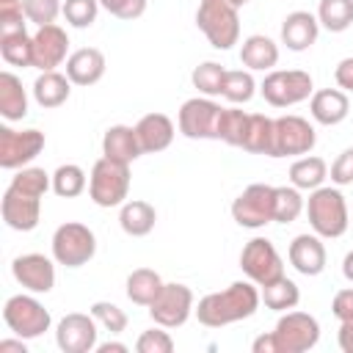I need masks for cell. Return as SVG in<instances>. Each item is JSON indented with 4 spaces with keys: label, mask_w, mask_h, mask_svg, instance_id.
<instances>
[{
    "label": "cell",
    "mask_w": 353,
    "mask_h": 353,
    "mask_svg": "<svg viewBox=\"0 0 353 353\" xmlns=\"http://www.w3.org/2000/svg\"><path fill=\"white\" fill-rule=\"evenodd\" d=\"M259 301H262L259 290L251 279L248 281H232L226 290L204 295L196 306V317L207 328H223L229 323L248 320L251 314H256Z\"/></svg>",
    "instance_id": "obj_1"
},
{
    "label": "cell",
    "mask_w": 353,
    "mask_h": 353,
    "mask_svg": "<svg viewBox=\"0 0 353 353\" xmlns=\"http://www.w3.org/2000/svg\"><path fill=\"white\" fill-rule=\"evenodd\" d=\"M306 218H309V226L314 229V234L320 237H342L347 232V223H350V212H347V201L342 196L339 188H314L309 190V199H306Z\"/></svg>",
    "instance_id": "obj_2"
},
{
    "label": "cell",
    "mask_w": 353,
    "mask_h": 353,
    "mask_svg": "<svg viewBox=\"0 0 353 353\" xmlns=\"http://www.w3.org/2000/svg\"><path fill=\"white\" fill-rule=\"evenodd\" d=\"M240 8L226 0H199L196 25L215 50H232L240 39Z\"/></svg>",
    "instance_id": "obj_3"
},
{
    "label": "cell",
    "mask_w": 353,
    "mask_h": 353,
    "mask_svg": "<svg viewBox=\"0 0 353 353\" xmlns=\"http://www.w3.org/2000/svg\"><path fill=\"white\" fill-rule=\"evenodd\" d=\"M130 193V165L116 163L110 157H99L91 165L88 196L97 207H121Z\"/></svg>",
    "instance_id": "obj_4"
},
{
    "label": "cell",
    "mask_w": 353,
    "mask_h": 353,
    "mask_svg": "<svg viewBox=\"0 0 353 353\" xmlns=\"http://www.w3.org/2000/svg\"><path fill=\"white\" fill-rule=\"evenodd\" d=\"M259 94L273 108H290L314 94L312 74L303 69H270L259 85Z\"/></svg>",
    "instance_id": "obj_5"
},
{
    "label": "cell",
    "mask_w": 353,
    "mask_h": 353,
    "mask_svg": "<svg viewBox=\"0 0 353 353\" xmlns=\"http://www.w3.org/2000/svg\"><path fill=\"white\" fill-rule=\"evenodd\" d=\"M97 254V237L85 223L66 221L52 232V259L63 268H80Z\"/></svg>",
    "instance_id": "obj_6"
},
{
    "label": "cell",
    "mask_w": 353,
    "mask_h": 353,
    "mask_svg": "<svg viewBox=\"0 0 353 353\" xmlns=\"http://www.w3.org/2000/svg\"><path fill=\"white\" fill-rule=\"evenodd\" d=\"M270 334L276 353H306L320 339V323L306 312H284Z\"/></svg>",
    "instance_id": "obj_7"
},
{
    "label": "cell",
    "mask_w": 353,
    "mask_h": 353,
    "mask_svg": "<svg viewBox=\"0 0 353 353\" xmlns=\"http://www.w3.org/2000/svg\"><path fill=\"white\" fill-rule=\"evenodd\" d=\"M3 320L22 339L41 336L44 331H50V323H52L44 303H39L33 295H11L3 306Z\"/></svg>",
    "instance_id": "obj_8"
},
{
    "label": "cell",
    "mask_w": 353,
    "mask_h": 353,
    "mask_svg": "<svg viewBox=\"0 0 353 353\" xmlns=\"http://www.w3.org/2000/svg\"><path fill=\"white\" fill-rule=\"evenodd\" d=\"M240 268H243V273L256 287H265V284L276 281L279 276H284V262H281L276 245L268 237H251L243 245V251H240Z\"/></svg>",
    "instance_id": "obj_9"
},
{
    "label": "cell",
    "mask_w": 353,
    "mask_h": 353,
    "mask_svg": "<svg viewBox=\"0 0 353 353\" xmlns=\"http://www.w3.org/2000/svg\"><path fill=\"white\" fill-rule=\"evenodd\" d=\"M193 312H196V306H193V290L188 284H179V281L163 284L160 295L149 306V317L154 320V325H163V328H179V325H185Z\"/></svg>",
    "instance_id": "obj_10"
},
{
    "label": "cell",
    "mask_w": 353,
    "mask_h": 353,
    "mask_svg": "<svg viewBox=\"0 0 353 353\" xmlns=\"http://www.w3.org/2000/svg\"><path fill=\"white\" fill-rule=\"evenodd\" d=\"M273 196H276L273 185H262V182L248 185L232 201L234 223L243 226V229H262V226H268L273 221Z\"/></svg>",
    "instance_id": "obj_11"
},
{
    "label": "cell",
    "mask_w": 353,
    "mask_h": 353,
    "mask_svg": "<svg viewBox=\"0 0 353 353\" xmlns=\"http://www.w3.org/2000/svg\"><path fill=\"white\" fill-rule=\"evenodd\" d=\"M314 127L303 116H279L273 119V157L309 154L314 149Z\"/></svg>",
    "instance_id": "obj_12"
},
{
    "label": "cell",
    "mask_w": 353,
    "mask_h": 353,
    "mask_svg": "<svg viewBox=\"0 0 353 353\" xmlns=\"http://www.w3.org/2000/svg\"><path fill=\"white\" fill-rule=\"evenodd\" d=\"M221 105L212 102L210 97H193L182 102L176 124L185 138H215L218 141V119H221Z\"/></svg>",
    "instance_id": "obj_13"
},
{
    "label": "cell",
    "mask_w": 353,
    "mask_h": 353,
    "mask_svg": "<svg viewBox=\"0 0 353 353\" xmlns=\"http://www.w3.org/2000/svg\"><path fill=\"white\" fill-rule=\"evenodd\" d=\"M44 149L41 130H11L0 127V165L3 168H25Z\"/></svg>",
    "instance_id": "obj_14"
},
{
    "label": "cell",
    "mask_w": 353,
    "mask_h": 353,
    "mask_svg": "<svg viewBox=\"0 0 353 353\" xmlns=\"http://www.w3.org/2000/svg\"><path fill=\"white\" fill-rule=\"evenodd\" d=\"M97 320L94 314H83V312H72L66 314L58 328H55V342L63 353H91L97 350Z\"/></svg>",
    "instance_id": "obj_15"
},
{
    "label": "cell",
    "mask_w": 353,
    "mask_h": 353,
    "mask_svg": "<svg viewBox=\"0 0 353 353\" xmlns=\"http://www.w3.org/2000/svg\"><path fill=\"white\" fill-rule=\"evenodd\" d=\"M0 212H3V221L8 229L14 232H30L39 226V218H41V199L39 196H30L14 185L6 188L3 193V201H0Z\"/></svg>",
    "instance_id": "obj_16"
},
{
    "label": "cell",
    "mask_w": 353,
    "mask_h": 353,
    "mask_svg": "<svg viewBox=\"0 0 353 353\" xmlns=\"http://www.w3.org/2000/svg\"><path fill=\"white\" fill-rule=\"evenodd\" d=\"M69 36L61 25H44L33 33V66L41 72H52L69 55Z\"/></svg>",
    "instance_id": "obj_17"
},
{
    "label": "cell",
    "mask_w": 353,
    "mask_h": 353,
    "mask_svg": "<svg viewBox=\"0 0 353 353\" xmlns=\"http://www.w3.org/2000/svg\"><path fill=\"white\" fill-rule=\"evenodd\" d=\"M14 279L30 292H50L55 287V265L44 254H22L11 262Z\"/></svg>",
    "instance_id": "obj_18"
},
{
    "label": "cell",
    "mask_w": 353,
    "mask_h": 353,
    "mask_svg": "<svg viewBox=\"0 0 353 353\" xmlns=\"http://www.w3.org/2000/svg\"><path fill=\"white\" fill-rule=\"evenodd\" d=\"M290 265L301 273V276H320L325 270V245L320 234H298L290 243Z\"/></svg>",
    "instance_id": "obj_19"
},
{
    "label": "cell",
    "mask_w": 353,
    "mask_h": 353,
    "mask_svg": "<svg viewBox=\"0 0 353 353\" xmlns=\"http://www.w3.org/2000/svg\"><path fill=\"white\" fill-rule=\"evenodd\" d=\"M317 33H320L317 14H309V11H292L281 22V44L292 52L309 50L317 41Z\"/></svg>",
    "instance_id": "obj_20"
},
{
    "label": "cell",
    "mask_w": 353,
    "mask_h": 353,
    "mask_svg": "<svg viewBox=\"0 0 353 353\" xmlns=\"http://www.w3.org/2000/svg\"><path fill=\"white\" fill-rule=\"evenodd\" d=\"M309 110H312V119L323 127H334L339 121L347 119L350 113V99L345 91L339 88H320L312 94L309 99Z\"/></svg>",
    "instance_id": "obj_21"
},
{
    "label": "cell",
    "mask_w": 353,
    "mask_h": 353,
    "mask_svg": "<svg viewBox=\"0 0 353 353\" xmlns=\"http://www.w3.org/2000/svg\"><path fill=\"white\" fill-rule=\"evenodd\" d=\"M105 74V55L97 47H80L66 58V77L74 85H94Z\"/></svg>",
    "instance_id": "obj_22"
},
{
    "label": "cell",
    "mask_w": 353,
    "mask_h": 353,
    "mask_svg": "<svg viewBox=\"0 0 353 353\" xmlns=\"http://www.w3.org/2000/svg\"><path fill=\"white\" fill-rule=\"evenodd\" d=\"M135 132H138V143H141L143 154H154V152H163L171 146L174 121L165 113H146L135 124Z\"/></svg>",
    "instance_id": "obj_23"
},
{
    "label": "cell",
    "mask_w": 353,
    "mask_h": 353,
    "mask_svg": "<svg viewBox=\"0 0 353 353\" xmlns=\"http://www.w3.org/2000/svg\"><path fill=\"white\" fill-rule=\"evenodd\" d=\"M102 154L116 160V163H132L143 154L141 143H138V132L135 127H127V124H113L105 130L102 135Z\"/></svg>",
    "instance_id": "obj_24"
},
{
    "label": "cell",
    "mask_w": 353,
    "mask_h": 353,
    "mask_svg": "<svg viewBox=\"0 0 353 353\" xmlns=\"http://www.w3.org/2000/svg\"><path fill=\"white\" fill-rule=\"evenodd\" d=\"M240 61L243 66H248L251 72H270L279 63V44L270 36L254 33L243 41L240 47Z\"/></svg>",
    "instance_id": "obj_25"
},
{
    "label": "cell",
    "mask_w": 353,
    "mask_h": 353,
    "mask_svg": "<svg viewBox=\"0 0 353 353\" xmlns=\"http://www.w3.org/2000/svg\"><path fill=\"white\" fill-rule=\"evenodd\" d=\"M0 116L6 121H22L28 116V94L11 72H0Z\"/></svg>",
    "instance_id": "obj_26"
},
{
    "label": "cell",
    "mask_w": 353,
    "mask_h": 353,
    "mask_svg": "<svg viewBox=\"0 0 353 353\" xmlns=\"http://www.w3.org/2000/svg\"><path fill=\"white\" fill-rule=\"evenodd\" d=\"M72 94V80L61 72H41L33 83V99L41 108H61Z\"/></svg>",
    "instance_id": "obj_27"
},
{
    "label": "cell",
    "mask_w": 353,
    "mask_h": 353,
    "mask_svg": "<svg viewBox=\"0 0 353 353\" xmlns=\"http://www.w3.org/2000/svg\"><path fill=\"white\" fill-rule=\"evenodd\" d=\"M154 221H157V212H154V207L149 201L132 199V201H124L121 204L119 226L124 229V234H130V237H146L154 229Z\"/></svg>",
    "instance_id": "obj_28"
},
{
    "label": "cell",
    "mask_w": 353,
    "mask_h": 353,
    "mask_svg": "<svg viewBox=\"0 0 353 353\" xmlns=\"http://www.w3.org/2000/svg\"><path fill=\"white\" fill-rule=\"evenodd\" d=\"M163 279H160V273L157 270H152V268H138V270H132L130 276H127V298L135 303V306H152V301L160 295V290H163Z\"/></svg>",
    "instance_id": "obj_29"
},
{
    "label": "cell",
    "mask_w": 353,
    "mask_h": 353,
    "mask_svg": "<svg viewBox=\"0 0 353 353\" xmlns=\"http://www.w3.org/2000/svg\"><path fill=\"white\" fill-rule=\"evenodd\" d=\"M328 176V165L323 157H314V154H306V157H298L292 165H290V182L298 188V190H314L325 182Z\"/></svg>",
    "instance_id": "obj_30"
},
{
    "label": "cell",
    "mask_w": 353,
    "mask_h": 353,
    "mask_svg": "<svg viewBox=\"0 0 353 353\" xmlns=\"http://www.w3.org/2000/svg\"><path fill=\"white\" fill-rule=\"evenodd\" d=\"M259 298H262V303H265L268 309H273V312H290V309L298 306L301 290H298V284H295L292 279L279 276L276 281H270V284L262 287Z\"/></svg>",
    "instance_id": "obj_31"
},
{
    "label": "cell",
    "mask_w": 353,
    "mask_h": 353,
    "mask_svg": "<svg viewBox=\"0 0 353 353\" xmlns=\"http://www.w3.org/2000/svg\"><path fill=\"white\" fill-rule=\"evenodd\" d=\"M243 149L251 152V154H268V157H273V119L270 116L251 113Z\"/></svg>",
    "instance_id": "obj_32"
},
{
    "label": "cell",
    "mask_w": 353,
    "mask_h": 353,
    "mask_svg": "<svg viewBox=\"0 0 353 353\" xmlns=\"http://www.w3.org/2000/svg\"><path fill=\"white\" fill-rule=\"evenodd\" d=\"M0 55L8 66H33V36L28 30L0 36Z\"/></svg>",
    "instance_id": "obj_33"
},
{
    "label": "cell",
    "mask_w": 353,
    "mask_h": 353,
    "mask_svg": "<svg viewBox=\"0 0 353 353\" xmlns=\"http://www.w3.org/2000/svg\"><path fill=\"white\" fill-rule=\"evenodd\" d=\"M254 94H256V83L248 69H226L223 85H221L223 99H229L232 105H245V102H251Z\"/></svg>",
    "instance_id": "obj_34"
},
{
    "label": "cell",
    "mask_w": 353,
    "mask_h": 353,
    "mask_svg": "<svg viewBox=\"0 0 353 353\" xmlns=\"http://www.w3.org/2000/svg\"><path fill=\"white\" fill-rule=\"evenodd\" d=\"M317 22L331 33L347 30L353 25V0H320Z\"/></svg>",
    "instance_id": "obj_35"
},
{
    "label": "cell",
    "mask_w": 353,
    "mask_h": 353,
    "mask_svg": "<svg viewBox=\"0 0 353 353\" xmlns=\"http://www.w3.org/2000/svg\"><path fill=\"white\" fill-rule=\"evenodd\" d=\"M248 119H251V113H245L240 108H223L221 119H218V141H223L229 146H243L245 132H248Z\"/></svg>",
    "instance_id": "obj_36"
},
{
    "label": "cell",
    "mask_w": 353,
    "mask_h": 353,
    "mask_svg": "<svg viewBox=\"0 0 353 353\" xmlns=\"http://www.w3.org/2000/svg\"><path fill=\"white\" fill-rule=\"evenodd\" d=\"M306 210V201L295 185H279L273 196V221L276 223H292Z\"/></svg>",
    "instance_id": "obj_37"
},
{
    "label": "cell",
    "mask_w": 353,
    "mask_h": 353,
    "mask_svg": "<svg viewBox=\"0 0 353 353\" xmlns=\"http://www.w3.org/2000/svg\"><path fill=\"white\" fill-rule=\"evenodd\" d=\"M88 179H85V171L74 163H66V165H58L55 174H52V190L61 196V199H74L85 190Z\"/></svg>",
    "instance_id": "obj_38"
},
{
    "label": "cell",
    "mask_w": 353,
    "mask_h": 353,
    "mask_svg": "<svg viewBox=\"0 0 353 353\" xmlns=\"http://www.w3.org/2000/svg\"><path fill=\"white\" fill-rule=\"evenodd\" d=\"M223 74L226 69L215 61H204L193 69L190 80H193V88H199L204 97H218L221 94V85H223Z\"/></svg>",
    "instance_id": "obj_39"
},
{
    "label": "cell",
    "mask_w": 353,
    "mask_h": 353,
    "mask_svg": "<svg viewBox=\"0 0 353 353\" xmlns=\"http://www.w3.org/2000/svg\"><path fill=\"white\" fill-rule=\"evenodd\" d=\"M11 185L19 188V190H25V193H30V196H39L41 199L47 193V188H52V176L44 168L25 165V168L17 171V176L11 179Z\"/></svg>",
    "instance_id": "obj_40"
},
{
    "label": "cell",
    "mask_w": 353,
    "mask_h": 353,
    "mask_svg": "<svg viewBox=\"0 0 353 353\" xmlns=\"http://www.w3.org/2000/svg\"><path fill=\"white\" fill-rule=\"evenodd\" d=\"M88 312L94 314V320H97L108 334H121V331L127 328V314H124V309H119V306L110 303V301H94Z\"/></svg>",
    "instance_id": "obj_41"
},
{
    "label": "cell",
    "mask_w": 353,
    "mask_h": 353,
    "mask_svg": "<svg viewBox=\"0 0 353 353\" xmlns=\"http://www.w3.org/2000/svg\"><path fill=\"white\" fill-rule=\"evenodd\" d=\"M99 14V0H63V19L72 28H91Z\"/></svg>",
    "instance_id": "obj_42"
},
{
    "label": "cell",
    "mask_w": 353,
    "mask_h": 353,
    "mask_svg": "<svg viewBox=\"0 0 353 353\" xmlns=\"http://www.w3.org/2000/svg\"><path fill=\"white\" fill-rule=\"evenodd\" d=\"M22 11L28 22L44 28V25H52L58 14H63V6L61 0H22Z\"/></svg>",
    "instance_id": "obj_43"
},
{
    "label": "cell",
    "mask_w": 353,
    "mask_h": 353,
    "mask_svg": "<svg viewBox=\"0 0 353 353\" xmlns=\"http://www.w3.org/2000/svg\"><path fill=\"white\" fill-rule=\"evenodd\" d=\"M135 350L138 353H171L174 350V339L163 325H157V328H149V331H143L138 336Z\"/></svg>",
    "instance_id": "obj_44"
},
{
    "label": "cell",
    "mask_w": 353,
    "mask_h": 353,
    "mask_svg": "<svg viewBox=\"0 0 353 353\" xmlns=\"http://www.w3.org/2000/svg\"><path fill=\"white\" fill-rule=\"evenodd\" d=\"M99 6L116 19H138L146 11V0H99Z\"/></svg>",
    "instance_id": "obj_45"
},
{
    "label": "cell",
    "mask_w": 353,
    "mask_h": 353,
    "mask_svg": "<svg viewBox=\"0 0 353 353\" xmlns=\"http://www.w3.org/2000/svg\"><path fill=\"white\" fill-rule=\"evenodd\" d=\"M331 182L334 185H353V146L336 154L331 163Z\"/></svg>",
    "instance_id": "obj_46"
},
{
    "label": "cell",
    "mask_w": 353,
    "mask_h": 353,
    "mask_svg": "<svg viewBox=\"0 0 353 353\" xmlns=\"http://www.w3.org/2000/svg\"><path fill=\"white\" fill-rule=\"evenodd\" d=\"M331 312H334V317H336L339 323L353 317V287L339 290V292L334 295V301H331Z\"/></svg>",
    "instance_id": "obj_47"
},
{
    "label": "cell",
    "mask_w": 353,
    "mask_h": 353,
    "mask_svg": "<svg viewBox=\"0 0 353 353\" xmlns=\"http://www.w3.org/2000/svg\"><path fill=\"white\" fill-rule=\"evenodd\" d=\"M334 80H336L339 88L353 91V58H342V61L336 63V69H334Z\"/></svg>",
    "instance_id": "obj_48"
},
{
    "label": "cell",
    "mask_w": 353,
    "mask_h": 353,
    "mask_svg": "<svg viewBox=\"0 0 353 353\" xmlns=\"http://www.w3.org/2000/svg\"><path fill=\"white\" fill-rule=\"evenodd\" d=\"M336 342H339V350H342V353H353V317L339 323Z\"/></svg>",
    "instance_id": "obj_49"
},
{
    "label": "cell",
    "mask_w": 353,
    "mask_h": 353,
    "mask_svg": "<svg viewBox=\"0 0 353 353\" xmlns=\"http://www.w3.org/2000/svg\"><path fill=\"white\" fill-rule=\"evenodd\" d=\"M0 350H3V353H8V350L28 353V347H25V339H22V336H17V339H3V342H0Z\"/></svg>",
    "instance_id": "obj_50"
},
{
    "label": "cell",
    "mask_w": 353,
    "mask_h": 353,
    "mask_svg": "<svg viewBox=\"0 0 353 353\" xmlns=\"http://www.w3.org/2000/svg\"><path fill=\"white\" fill-rule=\"evenodd\" d=\"M130 347L124 345V342H102V345H97V353H127Z\"/></svg>",
    "instance_id": "obj_51"
},
{
    "label": "cell",
    "mask_w": 353,
    "mask_h": 353,
    "mask_svg": "<svg viewBox=\"0 0 353 353\" xmlns=\"http://www.w3.org/2000/svg\"><path fill=\"white\" fill-rule=\"evenodd\" d=\"M342 276L353 284V251H347V254H345V259H342Z\"/></svg>",
    "instance_id": "obj_52"
},
{
    "label": "cell",
    "mask_w": 353,
    "mask_h": 353,
    "mask_svg": "<svg viewBox=\"0 0 353 353\" xmlns=\"http://www.w3.org/2000/svg\"><path fill=\"white\" fill-rule=\"evenodd\" d=\"M11 8H22V0H0V11H11Z\"/></svg>",
    "instance_id": "obj_53"
},
{
    "label": "cell",
    "mask_w": 353,
    "mask_h": 353,
    "mask_svg": "<svg viewBox=\"0 0 353 353\" xmlns=\"http://www.w3.org/2000/svg\"><path fill=\"white\" fill-rule=\"evenodd\" d=\"M226 3H232L234 8H243V6H245V3H251V0H226Z\"/></svg>",
    "instance_id": "obj_54"
}]
</instances>
